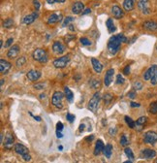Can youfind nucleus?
I'll return each instance as SVG.
<instances>
[{
	"label": "nucleus",
	"instance_id": "f257e3e1",
	"mask_svg": "<svg viewBox=\"0 0 157 163\" xmlns=\"http://www.w3.org/2000/svg\"><path fill=\"white\" fill-rule=\"evenodd\" d=\"M128 39L123 34H117V35L112 36L108 41V51L111 54H116L120 50V46L122 43H127Z\"/></svg>",
	"mask_w": 157,
	"mask_h": 163
},
{
	"label": "nucleus",
	"instance_id": "f03ea898",
	"mask_svg": "<svg viewBox=\"0 0 157 163\" xmlns=\"http://www.w3.org/2000/svg\"><path fill=\"white\" fill-rule=\"evenodd\" d=\"M32 56L40 63H46L48 61V53L43 49H36L32 53Z\"/></svg>",
	"mask_w": 157,
	"mask_h": 163
},
{
	"label": "nucleus",
	"instance_id": "7ed1b4c3",
	"mask_svg": "<svg viewBox=\"0 0 157 163\" xmlns=\"http://www.w3.org/2000/svg\"><path fill=\"white\" fill-rule=\"evenodd\" d=\"M65 94H63L61 91H55L52 94L51 97V103L54 107L61 109L63 107V99H64Z\"/></svg>",
	"mask_w": 157,
	"mask_h": 163
},
{
	"label": "nucleus",
	"instance_id": "20e7f679",
	"mask_svg": "<svg viewBox=\"0 0 157 163\" xmlns=\"http://www.w3.org/2000/svg\"><path fill=\"white\" fill-rule=\"evenodd\" d=\"M101 100V95L99 92H95L93 94V96L92 98H91L88 102V109L91 111V112H93L95 113L97 111V109H98V106H99V102Z\"/></svg>",
	"mask_w": 157,
	"mask_h": 163
},
{
	"label": "nucleus",
	"instance_id": "39448f33",
	"mask_svg": "<svg viewBox=\"0 0 157 163\" xmlns=\"http://www.w3.org/2000/svg\"><path fill=\"white\" fill-rule=\"evenodd\" d=\"M143 142L148 145H155L157 143V133L155 131H147L143 136Z\"/></svg>",
	"mask_w": 157,
	"mask_h": 163
},
{
	"label": "nucleus",
	"instance_id": "423d86ee",
	"mask_svg": "<svg viewBox=\"0 0 157 163\" xmlns=\"http://www.w3.org/2000/svg\"><path fill=\"white\" fill-rule=\"evenodd\" d=\"M138 8L143 15H149L151 13L149 7V0H139L138 1Z\"/></svg>",
	"mask_w": 157,
	"mask_h": 163
},
{
	"label": "nucleus",
	"instance_id": "0eeeda50",
	"mask_svg": "<svg viewBox=\"0 0 157 163\" xmlns=\"http://www.w3.org/2000/svg\"><path fill=\"white\" fill-rule=\"evenodd\" d=\"M69 61H70L69 56H62V57H59V58H56L54 61V66L55 68H58V69H62V68H65L67 66V64L69 63Z\"/></svg>",
	"mask_w": 157,
	"mask_h": 163
},
{
	"label": "nucleus",
	"instance_id": "6e6552de",
	"mask_svg": "<svg viewBox=\"0 0 157 163\" xmlns=\"http://www.w3.org/2000/svg\"><path fill=\"white\" fill-rule=\"evenodd\" d=\"M156 156V152L151 148H145L141 152V157L145 159H152Z\"/></svg>",
	"mask_w": 157,
	"mask_h": 163
},
{
	"label": "nucleus",
	"instance_id": "1a4fd4ad",
	"mask_svg": "<svg viewBox=\"0 0 157 163\" xmlns=\"http://www.w3.org/2000/svg\"><path fill=\"white\" fill-rule=\"evenodd\" d=\"M14 149H15L16 153H18V154H19V155H22V156H23L24 154L29 153L28 148H26L24 145L21 144V143H17V144L14 146Z\"/></svg>",
	"mask_w": 157,
	"mask_h": 163
},
{
	"label": "nucleus",
	"instance_id": "9d476101",
	"mask_svg": "<svg viewBox=\"0 0 157 163\" xmlns=\"http://www.w3.org/2000/svg\"><path fill=\"white\" fill-rule=\"evenodd\" d=\"M156 72H157V65H151L145 73H143V77L146 81H150Z\"/></svg>",
	"mask_w": 157,
	"mask_h": 163
},
{
	"label": "nucleus",
	"instance_id": "9b49d317",
	"mask_svg": "<svg viewBox=\"0 0 157 163\" xmlns=\"http://www.w3.org/2000/svg\"><path fill=\"white\" fill-rule=\"evenodd\" d=\"M114 75H115V70L113 68H110V69L106 72V75H105V77H104V85L106 86H109L112 84Z\"/></svg>",
	"mask_w": 157,
	"mask_h": 163
},
{
	"label": "nucleus",
	"instance_id": "f8f14e48",
	"mask_svg": "<svg viewBox=\"0 0 157 163\" xmlns=\"http://www.w3.org/2000/svg\"><path fill=\"white\" fill-rule=\"evenodd\" d=\"M11 66L12 65L9 61L5 60L3 58L0 59V73H1L2 75L7 74L9 72V70L11 69Z\"/></svg>",
	"mask_w": 157,
	"mask_h": 163
},
{
	"label": "nucleus",
	"instance_id": "ddd939ff",
	"mask_svg": "<svg viewBox=\"0 0 157 163\" xmlns=\"http://www.w3.org/2000/svg\"><path fill=\"white\" fill-rule=\"evenodd\" d=\"M63 19V17H62V14H58V13H54L51 14V15L49 17L48 19V23L49 24H55L57 23L61 22Z\"/></svg>",
	"mask_w": 157,
	"mask_h": 163
},
{
	"label": "nucleus",
	"instance_id": "4468645a",
	"mask_svg": "<svg viewBox=\"0 0 157 163\" xmlns=\"http://www.w3.org/2000/svg\"><path fill=\"white\" fill-rule=\"evenodd\" d=\"M65 50H66V48H65V46L61 42H59V41H55L54 45H52V51L57 54L64 53Z\"/></svg>",
	"mask_w": 157,
	"mask_h": 163
},
{
	"label": "nucleus",
	"instance_id": "2eb2a0df",
	"mask_svg": "<svg viewBox=\"0 0 157 163\" xmlns=\"http://www.w3.org/2000/svg\"><path fill=\"white\" fill-rule=\"evenodd\" d=\"M143 27L147 31H157V23L154 20H147L143 23Z\"/></svg>",
	"mask_w": 157,
	"mask_h": 163
},
{
	"label": "nucleus",
	"instance_id": "dca6fc26",
	"mask_svg": "<svg viewBox=\"0 0 157 163\" xmlns=\"http://www.w3.org/2000/svg\"><path fill=\"white\" fill-rule=\"evenodd\" d=\"M41 72L38 70H30L27 74H26V77L31 82H36L41 78Z\"/></svg>",
	"mask_w": 157,
	"mask_h": 163
},
{
	"label": "nucleus",
	"instance_id": "f3484780",
	"mask_svg": "<svg viewBox=\"0 0 157 163\" xmlns=\"http://www.w3.org/2000/svg\"><path fill=\"white\" fill-rule=\"evenodd\" d=\"M4 147L5 148L7 149H11L14 146V137H13V135L11 133H7L5 136V141L3 142Z\"/></svg>",
	"mask_w": 157,
	"mask_h": 163
},
{
	"label": "nucleus",
	"instance_id": "a211bd4d",
	"mask_svg": "<svg viewBox=\"0 0 157 163\" xmlns=\"http://www.w3.org/2000/svg\"><path fill=\"white\" fill-rule=\"evenodd\" d=\"M37 18H38V11H36L34 13L30 14V15H27L26 17H24L23 19H22V23H25V24H31L32 23L35 22V19Z\"/></svg>",
	"mask_w": 157,
	"mask_h": 163
},
{
	"label": "nucleus",
	"instance_id": "6ab92c4d",
	"mask_svg": "<svg viewBox=\"0 0 157 163\" xmlns=\"http://www.w3.org/2000/svg\"><path fill=\"white\" fill-rule=\"evenodd\" d=\"M104 148H105V145L102 140H97L96 142V145H95V148H94V155H100L101 153H103L104 152Z\"/></svg>",
	"mask_w": 157,
	"mask_h": 163
},
{
	"label": "nucleus",
	"instance_id": "aec40b11",
	"mask_svg": "<svg viewBox=\"0 0 157 163\" xmlns=\"http://www.w3.org/2000/svg\"><path fill=\"white\" fill-rule=\"evenodd\" d=\"M84 9V5L83 2H75L74 5L72 6V13L75 14V15H78L81 14Z\"/></svg>",
	"mask_w": 157,
	"mask_h": 163
},
{
	"label": "nucleus",
	"instance_id": "412c9836",
	"mask_svg": "<svg viewBox=\"0 0 157 163\" xmlns=\"http://www.w3.org/2000/svg\"><path fill=\"white\" fill-rule=\"evenodd\" d=\"M18 52H19V47L18 45H13L7 52V56L9 58H15L18 54Z\"/></svg>",
	"mask_w": 157,
	"mask_h": 163
},
{
	"label": "nucleus",
	"instance_id": "4be33fe9",
	"mask_svg": "<svg viewBox=\"0 0 157 163\" xmlns=\"http://www.w3.org/2000/svg\"><path fill=\"white\" fill-rule=\"evenodd\" d=\"M112 14L114 15V17L115 19H117L123 18V16H124V12L121 10L120 7L116 6V5H115L113 8H112Z\"/></svg>",
	"mask_w": 157,
	"mask_h": 163
},
{
	"label": "nucleus",
	"instance_id": "5701e85b",
	"mask_svg": "<svg viewBox=\"0 0 157 163\" xmlns=\"http://www.w3.org/2000/svg\"><path fill=\"white\" fill-rule=\"evenodd\" d=\"M91 63H92V66H93V69L96 73L100 74L103 70V65L102 63L100 62L99 60L96 59V58H91Z\"/></svg>",
	"mask_w": 157,
	"mask_h": 163
},
{
	"label": "nucleus",
	"instance_id": "b1692460",
	"mask_svg": "<svg viewBox=\"0 0 157 163\" xmlns=\"http://www.w3.org/2000/svg\"><path fill=\"white\" fill-rule=\"evenodd\" d=\"M135 1L136 0H124L123 1V8L125 11L129 12L132 11L135 7Z\"/></svg>",
	"mask_w": 157,
	"mask_h": 163
},
{
	"label": "nucleus",
	"instance_id": "393cba45",
	"mask_svg": "<svg viewBox=\"0 0 157 163\" xmlns=\"http://www.w3.org/2000/svg\"><path fill=\"white\" fill-rule=\"evenodd\" d=\"M147 117H141V118H139L138 119H137V121H136V128L135 129L138 128V130H142L143 126L147 123Z\"/></svg>",
	"mask_w": 157,
	"mask_h": 163
},
{
	"label": "nucleus",
	"instance_id": "a878e982",
	"mask_svg": "<svg viewBox=\"0 0 157 163\" xmlns=\"http://www.w3.org/2000/svg\"><path fill=\"white\" fill-rule=\"evenodd\" d=\"M112 153H113V146L111 145V144H107L106 146H105L103 154L106 156L107 158H111V156H112Z\"/></svg>",
	"mask_w": 157,
	"mask_h": 163
},
{
	"label": "nucleus",
	"instance_id": "bb28decb",
	"mask_svg": "<svg viewBox=\"0 0 157 163\" xmlns=\"http://www.w3.org/2000/svg\"><path fill=\"white\" fill-rule=\"evenodd\" d=\"M106 25H107V27H108V30H109L110 33H114V32L116 30L113 19H108L107 22H106Z\"/></svg>",
	"mask_w": 157,
	"mask_h": 163
},
{
	"label": "nucleus",
	"instance_id": "cd10ccee",
	"mask_svg": "<svg viewBox=\"0 0 157 163\" xmlns=\"http://www.w3.org/2000/svg\"><path fill=\"white\" fill-rule=\"evenodd\" d=\"M64 94H65V97L67 98V100L69 101V102H72L73 101V98H74V94H73V92L71 91V90L69 87H65L64 88Z\"/></svg>",
	"mask_w": 157,
	"mask_h": 163
},
{
	"label": "nucleus",
	"instance_id": "c85d7f7f",
	"mask_svg": "<svg viewBox=\"0 0 157 163\" xmlns=\"http://www.w3.org/2000/svg\"><path fill=\"white\" fill-rule=\"evenodd\" d=\"M124 119H125V122L127 123V125L129 126V128H132V129L136 128V121H134L130 117L125 115V117H124Z\"/></svg>",
	"mask_w": 157,
	"mask_h": 163
},
{
	"label": "nucleus",
	"instance_id": "c756f323",
	"mask_svg": "<svg viewBox=\"0 0 157 163\" xmlns=\"http://www.w3.org/2000/svg\"><path fill=\"white\" fill-rule=\"evenodd\" d=\"M149 113L152 115H157V101L152 102L149 105Z\"/></svg>",
	"mask_w": 157,
	"mask_h": 163
},
{
	"label": "nucleus",
	"instance_id": "7c9ffc66",
	"mask_svg": "<svg viewBox=\"0 0 157 163\" xmlns=\"http://www.w3.org/2000/svg\"><path fill=\"white\" fill-rule=\"evenodd\" d=\"M124 153H125V155L127 156L130 160H133L135 158L134 153H133L132 149H131L130 148H125V149H124Z\"/></svg>",
	"mask_w": 157,
	"mask_h": 163
},
{
	"label": "nucleus",
	"instance_id": "2f4dec72",
	"mask_svg": "<svg viewBox=\"0 0 157 163\" xmlns=\"http://www.w3.org/2000/svg\"><path fill=\"white\" fill-rule=\"evenodd\" d=\"M120 145H121V147H127L129 145V141H128L127 136L125 134H123L121 136V138H120Z\"/></svg>",
	"mask_w": 157,
	"mask_h": 163
},
{
	"label": "nucleus",
	"instance_id": "473e14b6",
	"mask_svg": "<svg viewBox=\"0 0 157 163\" xmlns=\"http://www.w3.org/2000/svg\"><path fill=\"white\" fill-rule=\"evenodd\" d=\"M13 24H14V20H13L12 19H5V22L3 23V26L5 27V28H11Z\"/></svg>",
	"mask_w": 157,
	"mask_h": 163
},
{
	"label": "nucleus",
	"instance_id": "72a5a7b5",
	"mask_svg": "<svg viewBox=\"0 0 157 163\" xmlns=\"http://www.w3.org/2000/svg\"><path fill=\"white\" fill-rule=\"evenodd\" d=\"M25 62H26V57L25 56H21L19 58H18L16 64H17L18 67H22L25 64Z\"/></svg>",
	"mask_w": 157,
	"mask_h": 163
},
{
	"label": "nucleus",
	"instance_id": "f704fd0d",
	"mask_svg": "<svg viewBox=\"0 0 157 163\" xmlns=\"http://www.w3.org/2000/svg\"><path fill=\"white\" fill-rule=\"evenodd\" d=\"M143 83L142 82H140V81H136L135 83L133 84V88L135 90H141L142 88H143Z\"/></svg>",
	"mask_w": 157,
	"mask_h": 163
},
{
	"label": "nucleus",
	"instance_id": "c9c22d12",
	"mask_svg": "<svg viewBox=\"0 0 157 163\" xmlns=\"http://www.w3.org/2000/svg\"><path fill=\"white\" fill-rule=\"evenodd\" d=\"M75 19L73 17H67V18H65L64 20H63V23H62V26L65 27V26H68L70 24V23L73 22Z\"/></svg>",
	"mask_w": 157,
	"mask_h": 163
},
{
	"label": "nucleus",
	"instance_id": "e433bc0d",
	"mask_svg": "<svg viewBox=\"0 0 157 163\" xmlns=\"http://www.w3.org/2000/svg\"><path fill=\"white\" fill-rule=\"evenodd\" d=\"M103 99H104V101H105V103L106 104H109L111 101L113 100V95L111 94V93H106L103 96Z\"/></svg>",
	"mask_w": 157,
	"mask_h": 163
},
{
	"label": "nucleus",
	"instance_id": "4c0bfd02",
	"mask_svg": "<svg viewBox=\"0 0 157 163\" xmlns=\"http://www.w3.org/2000/svg\"><path fill=\"white\" fill-rule=\"evenodd\" d=\"M100 85H101V83H100V81L99 80H95V79H93L92 81L90 82V86H92L93 88H98L100 86Z\"/></svg>",
	"mask_w": 157,
	"mask_h": 163
},
{
	"label": "nucleus",
	"instance_id": "58836bf2",
	"mask_svg": "<svg viewBox=\"0 0 157 163\" xmlns=\"http://www.w3.org/2000/svg\"><path fill=\"white\" fill-rule=\"evenodd\" d=\"M80 42H81V44H82L83 46H90V45H91V42H90V41H89L87 38H86V37L81 38V39H80Z\"/></svg>",
	"mask_w": 157,
	"mask_h": 163
},
{
	"label": "nucleus",
	"instance_id": "ea45409f",
	"mask_svg": "<svg viewBox=\"0 0 157 163\" xmlns=\"http://www.w3.org/2000/svg\"><path fill=\"white\" fill-rule=\"evenodd\" d=\"M124 82H125V80H124V78L121 76L120 74L116 75V81H115V84L116 85H121V84L124 83Z\"/></svg>",
	"mask_w": 157,
	"mask_h": 163
},
{
	"label": "nucleus",
	"instance_id": "a19ab883",
	"mask_svg": "<svg viewBox=\"0 0 157 163\" xmlns=\"http://www.w3.org/2000/svg\"><path fill=\"white\" fill-rule=\"evenodd\" d=\"M66 119H67V120L70 122V123H72V122H74V120H75L76 117H75L74 115H72V114H67V115H66Z\"/></svg>",
	"mask_w": 157,
	"mask_h": 163
},
{
	"label": "nucleus",
	"instance_id": "79ce46f5",
	"mask_svg": "<svg viewBox=\"0 0 157 163\" xmlns=\"http://www.w3.org/2000/svg\"><path fill=\"white\" fill-rule=\"evenodd\" d=\"M150 84H151L152 86H156L157 85V72L154 74V76L151 78V80H150Z\"/></svg>",
	"mask_w": 157,
	"mask_h": 163
},
{
	"label": "nucleus",
	"instance_id": "37998d69",
	"mask_svg": "<svg viewBox=\"0 0 157 163\" xmlns=\"http://www.w3.org/2000/svg\"><path fill=\"white\" fill-rule=\"evenodd\" d=\"M127 96L130 98V99H135L136 98V90H132V91H130V92H128V94H127Z\"/></svg>",
	"mask_w": 157,
	"mask_h": 163
},
{
	"label": "nucleus",
	"instance_id": "c03bdc74",
	"mask_svg": "<svg viewBox=\"0 0 157 163\" xmlns=\"http://www.w3.org/2000/svg\"><path fill=\"white\" fill-rule=\"evenodd\" d=\"M44 86H45V85H44L43 83H39V84H36V85H34V87L36 88L37 90H44Z\"/></svg>",
	"mask_w": 157,
	"mask_h": 163
},
{
	"label": "nucleus",
	"instance_id": "a18cd8bd",
	"mask_svg": "<svg viewBox=\"0 0 157 163\" xmlns=\"http://www.w3.org/2000/svg\"><path fill=\"white\" fill-rule=\"evenodd\" d=\"M63 128H64L63 123H62V122H60V121H58L57 123H56V130L62 131V130H63Z\"/></svg>",
	"mask_w": 157,
	"mask_h": 163
},
{
	"label": "nucleus",
	"instance_id": "49530a36",
	"mask_svg": "<svg viewBox=\"0 0 157 163\" xmlns=\"http://www.w3.org/2000/svg\"><path fill=\"white\" fill-rule=\"evenodd\" d=\"M13 42H14V39L13 38H9L7 41H6V44H5V48H8V47H10L12 44H13Z\"/></svg>",
	"mask_w": 157,
	"mask_h": 163
},
{
	"label": "nucleus",
	"instance_id": "de8ad7c7",
	"mask_svg": "<svg viewBox=\"0 0 157 163\" xmlns=\"http://www.w3.org/2000/svg\"><path fill=\"white\" fill-rule=\"evenodd\" d=\"M33 4H34L36 11H39V9H40V2H39L38 0H33Z\"/></svg>",
	"mask_w": 157,
	"mask_h": 163
},
{
	"label": "nucleus",
	"instance_id": "09e8293b",
	"mask_svg": "<svg viewBox=\"0 0 157 163\" xmlns=\"http://www.w3.org/2000/svg\"><path fill=\"white\" fill-rule=\"evenodd\" d=\"M123 74L124 75H129L130 74V66L129 65L125 66V68L123 69Z\"/></svg>",
	"mask_w": 157,
	"mask_h": 163
},
{
	"label": "nucleus",
	"instance_id": "8fccbe9b",
	"mask_svg": "<svg viewBox=\"0 0 157 163\" xmlns=\"http://www.w3.org/2000/svg\"><path fill=\"white\" fill-rule=\"evenodd\" d=\"M22 159H23L24 161H30V160H31V156L29 155V153L24 154V155L22 156Z\"/></svg>",
	"mask_w": 157,
	"mask_h": 163
},
{
	"label": "nucleus",
	"instance_id": "3c124183",
	"mask_svg": "<svg viewBox=\"0 0 157 163\" xmlns=\"http://www.w3.org/2000/svg\"><path fill=\"white\" fill-rule=\"evenodd\" d=\"M109 133H110V135L111 136H114L115 135V133H116V128H111L110 130H109Z\"/></svg>",
	"mask_w": 157,
	"mask_h": 163
},
{
	"label": "nucleus",
	"instance_id": "603ef678",
	"mask_svg": "<svg viewBox=\"0 0 157 163\" xmlns=\"http://www.w3.org/2000/svg\"><path fill=\"white\" fill-rule=\"evenodd\" d=\"M29 115H31V117H33V118H34V119H35V120H37V121H41V120H42L41 117H38V115H32V113H29Z\"/></svg>",
	"mask_w": 157,
	"mask_h": 163
},
{
	"label": "nucleus",
	"instance_id": "864d4df0",
	"mask_svg": "<svg viewBox=\"0 0 157 163\" xmlns=\"http://www.w3.org/2000/svg\"><path fill=\"white\" fill-rule=\"evenodd\" d=\"M130 106L132 107V108H136V107H137V108H139L141 105H140L139 103H135V102H131V103H130Z\"/></svg>",
	"mask_w": 157,
	"mask_h": 163
},
{
	"label": "nucleus",
	"instance_id": "5fc2aeb1",
	"mask_svg": "<svg viewBox=\"0 0 157 163\" xmlns=\"http://www.w3.org/2000/svg\"><path fill=\"white\" fill-rule=\"evenodd\" d=\"M56 137H57V138H62V137H63V134L61 133V131L56 130Z\"/></svg>",
	"mask_w": 157,
	"mask_h": 163
},
{
	"label": "nucleus",
	"instance_id": "6e6d98bb",
	"mask_svg": "<svg viewBox=\"0 0 157 163\" xmlns=\"http://www.w3.org/2000/svg\"><path fill=\"white\" fill-rule=\"evenodd\" d=\"M90 12H91V10H90L89 8L86 9V10L83 12V15H87V14H90Z\"/></svg>",
	"mask_w": 157,
	"mask_h": 163
},
{
	"label": "nucleus",
	"instance_id": "4d7b16f0",
	"mask_svg": "<svg viewBox=\"0 0 157 163\" xmlns=\"http://www.w3.org/2000/svg\"><path fill=\"white\" fill-rule=\"evenodd\" d=\"M84 127H86V125H84L83 123L80 125V127H78V130H80V132H83V131H84Z\"/></svg>",
	"mask_w": 157,
	"mask_h": 163
},
{
	"label": "nucleus",
	"instance_id": "13d9d810",
	"mask_svg": "<svg viewBox=\"0 0 157 163\" xmlns=\"http://www.w3.org/2000/svg\"><path fill=\"white\" fill-rule=\"evenodd\" d=\"M68 26H69V29H70L71 31H74V30H75V28H74V25H73V24H69Z\"/></svg>",
	"mask_w": 157,
	"mask_h": 163
},
{
	"label": "nucleus",
	"instance_id": "bf43d9fd",
	"mask_svg": "<svg viewBox=\"0 0 157 163\" xmlns=\"http://www.w3.org/2000/svg\"><path fill=\"white\" fill-rule=\"evenodd\" d=\"M47 2H48L49 4H54V3L56 2V0H47Z\"/></svg>",
	"mask_w": 157,
	"mask_h": 163
},
{
	"label": "nucleus",
	"instance_id": "052dcab7",
	"mask_svg": "<svg viewBox=\"0 0 157 163\" xmlns=\"http://www.w3.org/2000/svg\"><path fill=\"white\" fill-rule=\"evenodd\" d=\"M93 138H94V136H93V135H90V137L87 138L86 140H87V141H92V140H93Z\"/></svg>",
	"mask_w": 157,
	"mask_h": 163
},
{
	"label": "nucleus",
	"instance_id": "680f3d73",
	"mask_svg": "<svg viewBox=\"0 0 157 163\" xmlns=\"http://www.w3.org/2000/svg\"><path fill=\"white\" fill-rule=\"evenodd\" d=\"M65 1H66V0H56L57 3H64Z\"/></svg>",
	"mask_w": 157,
	"mask_h": 163
},
{
	"label": "nucleus",
	"instance_id": "e2e57ef3",
	"mask_svg": "<svg viewBox=\"0 0 157 163\" xmlns=\"http://www.w3.org/2000/svg\"><path fill=\"white\" fill-rule=\"evenodd\" d=\"M45 97H46L45 94H41V95H40V99H43V98H45Z\"/></svg>",
	"mask_w": 157,
	"mask_h": 163
},
{
	"label": "nucleus",
	"instance_id": "0e129e2a",
	"mask_svg": "<svg viewBox=\"0 0 157 163\" xmlns=\"http://www.w3.org/2000/svg\"><path fill=\"white\" fill-rule=\"evenodd\" d=\"M58 149H59V151H62V149H63V147H62V146H59V147H58Z\"/></svg>",
	"mask_w": 157,
	"mask_h": 163
},
{
	"label": "nucleus",
	"instance_id": "69168bd1",
	"mask_svg": "<svg viewBox=\"0 0 157 163\" xmlns=\"http://www.w3.org/2000/svg\"><path fill=\"white\" fill-rule=\"evenodd\" d=\"M3 84H4V79H1V83H0V85L3 86Z\"/></svg>",
	"mask_w": 157,
	"mask_h": 163
},
{
	"label": "nucleus",
	"instance_id": "338daca9",
	"mask_svg": "<svg viewBox=\"0 0 157 163\" xmlns=\"http://www.w3.org/2000/svg\"><path fill=\"white\" fill-rule=\"evenodd\" d=\"M0 45H1V47L3 46V41L2 40H1V42H0Z\"/></svg>",
	"mask_w": 157,
	"mask_h": 163
},
{
	"label": "nucleus",
	"instance_id": "774afa93",
	"mask_svg": "<svg viewBox=\"0 0 157 163\" xmlns=\"http://www.w3.org/2000/svg\"><path fill=\"white\" fill-rule=\"evenodd\" d=\"M155 162H156V163H157V160H155Z\"/></svg>",
	"mask_w": 157,
	"mask_h": 163
}]
</instances>
